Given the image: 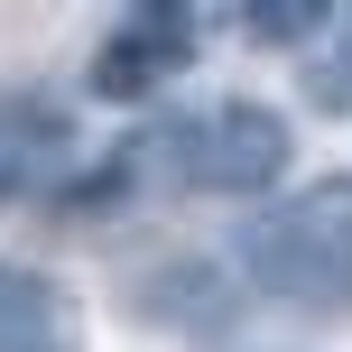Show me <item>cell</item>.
Segmentation results:
<instances>
[{
	"label": "cell",
	"mask_w": 352,
	"mask_h": 352,
	"mask_svg": "<svg viewBox=\"0 0 352 352\" xmlns=\"http://www.w3.org/2000/svg\"><path fill=\"white\" fill-rule=\"evenodd\" d=\"M56 324H65V297H56L47 278H28V269L0 260V352H47Z\"/></svg>",
	"instance_id": "4"
},
{
	"label": "cell",
	"mask_w": 352,
	"mask_h": 352,
	"mask_svg": "<svg viewBox=\"0 0 352 352\" xmlns=\"http://www.w3.org/2000/svg\"><path fill=\"white\" fill-rule=\"evenodd\" d=\"M316 93H324V102H352V47L334 56V65H316Z\"/></svg>",
	"instance_id": "6"
},
{
	"label": "cell",
	"mask_w": 352,
	"mask_h": 352,
	"mask_svg": "<svg viewBox=\"0 0 352 352\" xmlns=\"http://www.w3.org/2000/svg\"><path fill=\"white\" fill-rule=\"evenodd\" d=\"M250 287L306 316H352V176L334 186H297L241 232Z\"/></svg>",
	"instance_id": "1"
},
{
	"label": "cell",
	"mask_w": 352,
	"mask_h": 352,
	"mask_svg": "<svg viewBox=\"0 0 352 352\" xmlns=\"http://www.w3.org/2000/svg\"><path fill=\"white\" fill-rule=\"evenodd\" d=\"M158 158L176 186H204V195H269L297 158V130L287 111L269 102H213L195 121H167L158 130Z\"/></svg>",
	"instance_id": "2"
},
{
	"label": "cell",
	"mask_w": 352,
	"mask_h": 352,
	"mask_svg": "<svg viewBox=\"0 0 352 352\" xmlns=\"http://www.w3.org/2000/svg\"><path fill=\"white\" fill-rule=\"evenodd\" d=\"M186 65H195V0H130L111 47L93 56V93L102 102H140V93H158Z\"/></svg>",
	"instance_id": "3"
},
{
	"label": "cell",
	"mask_w": 352,
	"mask_h": 352,
	"mask_svg": "<svg viewBox=\"0 0 352 352\" xmlns=\"http://www.w3.org/2000/svg\"><path fill=\"white\" fill-rule=\"evenodd\" d=\"M324 10H334V0H232V19H241L260 47H306V37H324Z\"/></svg>",
	"instance_id": "5"
}]
</instances>
